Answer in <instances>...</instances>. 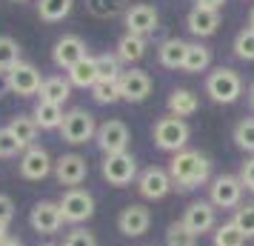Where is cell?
<instances>
[{
    "instance_id": "7402d4cb",
    "label": "cell",
    "mask_w": 254,
    "mask_h": 246,
    "mask_svg": "<svg viewBox=\"0 0 254 246\" xmlns=\"http://www.w3.org/2000/svg\"><path fill=\"white\" fill-rule=\"evenodd\" d=\"M37 94H40V100H46V103L63 106L71 97V83H69V78H63V75H52V78H43Z\"/></svg>"
},
{
    "instance_id": "60d3db41",
    "label": "cell",
    "mask_w": 254,
    "mask_h": 246,
    "mask_svg": "<svg viewBox=\"0 0 254 246\" xmlns=\"http://www.w3.org/2000/svg\"><path fill=\"white\" fill-rule=\"evenodd\" d=\"M14 218V203L9 195H0V221H6V223H12Z\"/></svg>"
},
{
    "instance_id": "ab89813d",
    "label": "cell",
    "mask_w": 254,
    "mask_h": 246,
    "mask_svg": "<svg viewBox=\"0 0 254 246\" xmlns=\"http://www.w3.org/2000/svg\"><path fill=\"white\" fill-rule=\"evenodd\" d=\"M237 177H240V183H243L246 192H254V155L240 166V175H237Z\"/></svg>"
},
{
    "instance_id": "277c9868",
    "label": "cell",
    "mask_w": 254,
    "mask_h": 246,
    "mask_svg": "<svg viewBox=\"0 0 254 246\" xmlns=\"http://www.w3.org/2000/svg\"><path fill=\"white\" fill-rule=\"evenodd\" d=\"M60 138L71 146H80V143H89L94 141V132H97V120L89 109H80L74 106L63 115V123H60Z\"/></svg>"
},
{
    "instance_id": "ac0fdd59",
    "label": "cell",
    "mask_w": 254,
    "mask_h": 246,
    "mask_svg": "<svg viewBox=\"0 0 254 246\" xmlns=\"http://www.w3.org/2000/svg\"><path fill=\"white\" fill-rule=\"evenodd\" d=\"M89 55V49L83 43L80 35H63L55 40V49H52V60H55V66L58 69H66L69 72L77 60H83Z\"/></svg>"
},
{
    "instance_id": "4dcf8cb0",
    "label": "cell",
    "mask_w": 254,
    "mask_h": 246,
    "mask_svg": "<svg viewBox=\"0 0 254 246\" xmlns=\"http://www.w3.org/2000/svg\"><path fill=\"white\" fill-rule=\"evenodd\" d=\"M231 141H234L237 149L254 155V117L237 120V126H234V132H231Z\"/></svg>"
},
{
    "instance_id": "1f68e13d",
    "label": "cell",
    "mask_w": 254,
    "mask_h": 246,
    "mask_svg": "<svg viewBox=\"0 0 254 246\" xmlns=\"http://www.w3.org/2000/svg\"><path fill=\"white\" fill-rule=\"evenodd\" d=\"M20 43L14 40V37H6L0 35V72L6 75V72L12 69V66H17L20 63Z\"/></svg>"
},
{
    "instance_id": "7c38bea8",
    "label": "cell",
    "mask_w": 254,
    "mask_h": 246,
    "mask_svg": "<svg viewBox=\"0 0 254 246\" xmlns=\"http://www.w3.org/2000/svg\"><path fill=\"white\" fill-rule=\"evenodd\" d=\"M63 212H60L58 200H37L32 212H29V226L37 235H58L63 229Z\"/></svg>"
},
{
    "instance_id": "d4e9b609",
    "label": "cell",
    "mask_w": 254,
    "mask_h": 246,
    "mask_svg": "<svg viewBox=\"0 0 254 246\" xmlns=\"http://www.w3.org/2000/svg\"><path fill=\"white\" fill-rule=\"evenodd\" d=\"M211 66V49L206 43H189L186 49V60H183V72L186 75H200V72H206Z\"/></svg>"
},
{
    "instance_id": "e575fe53",
    "label": "cell",
    "mask_w": 254,
    "mask_h": 246,
    "mask_svg": "<svg viewBox=\"0 0 254 246\" xmlns=\"http://www.w3.org/2000/svg\"><path fill=\"white\" fill-rule=\"evenodd\" d=\"M234 55L240 60H254V29H240L237 32V37H234Z\"/></svg>"
},
{
    "instance_id": "ffe728a7",
    "label": "cell",
    "mask_w": 254,
    "mask_h": 246,
    "mask_svg": "<svg viewBox=\"0 0 254 246\" xmlns=\"http://www.w3.org/2000/svg\"><path fill=\"white\" fill-rule=\"evenodd\" d=\"M146 49H149L146 37H140V35H131V32H126V35H123L120 40H117L115 55L120 58V63H126L128 69H131L134 63H140V60L146 58Z\"/></svg>"
},
{
    "instance_id": "52a82bcc",
    "label": "cell",
    "mask_w": 254,
    "mask_h": 246,
    "mask_svg": "<svg viewBox=\"0 0 254 246\" xmlns=\"http://www.w3.org/2000/svg\"><path fill=\"white\" fill-rule=\"evenodd\" d=\"M243 183L237 175H217L208 186V200L214 209H237L243 203Z\"/></svg>"
},
{
    "instance_id": "6da1fadb",
    "label": "cell",
    "mask_w": 254,
    "mask_h": 246,
    "mask_svg": "<svg viewBox=\"0 0 254 246\" xmlns=\"http://www.w3.org/2000/svg\"><path fill=\"white\" fill-rule=\"evenodd\" d=\"M169 175H172L174 189H197L211 177V161H208V155L186 146L183 152L172 155V161H169Z\"/></svg>"
},
{
    "instance_id": "f6af8a7d",
    "label": "cell",
    "mask_w": 254,
    "mask_h": 246,
    "mask_svg": "<svg viewBox=\"0 0 254 246\" xmlns=\"http://www.w3.org/2000/svg\"><path fill=\"white\" fill-rule=\"evenodd\" d=\"M249 103H252V112H254V83H252V89H249Z\"/></svg>"
},
{
    "instance_id": "83f0119b",
    "label": "cell",
    "mask_w": 254,
    "mask_h": 246,
    "mask_svg": "<svg viewBox=\"0 0 254 246\" xmlns=\"http://www.w3.org/2000/svg\"><path fill=\"white\" fill-rule=\"evenodd\" d=\"M74 9V0H37V14L46 23H60Z\"/></svg>"
},
{
    "instance_id": "7a4b0ae2",
    "label": "cell",
    "mask_w": 254,
    "mask_h": 246,
    "mask_svg": "<svg viewBox=\"0 0 254 246\" xmlns=\"http://www.w3.org/2000/svg\"><path fill=\"white\" fill-rule=\"evenodd\" d=\"M206 94L211 103H220V106L237 103L243 94V78L229 66H220L206 78Z\"/></svg>"
},
{
    "instance_id": "603a6c76",
    "label": "cell",
    "mask_w": 254,
    "mask_h": 246,
    "mask_svg": "<svg viewBox=\"0 0 254 246\" xmlns=\"http://www.w3.org/2000/svg\"><path fill=\"white\" fill-rule=\"evenodd\" d=\"M66 78H69V83L77 86V89H92L94 83L100 81V78H97V60H94V55H86L83 60H77V63L66 72Z\"/></svg>"
},
{
    "instance_id": "74e56055",
    "label": "cell",
    "mask_w": 254,
    "mask_h": 246,
    "mask_svg": "<svg viewBox=\"0 0 254 246\" xmlns=\"http://www.w3.org/2000/svg\"><path fill=\"white\" fill-rule=\"evenodd\" d=\"M23 152L26 149L20 146V141L3 126V129H0V158H14V155H23Z\"/></svg>"
},
{
    "instance_id": "d6986e66",
    "label": "cell",
    "mask_w": 254,
    "mask_h": 246,
    "mask_svg": "<svg viewBox=\"0 0 254 246\" xmlns=\"http://www.w3.org/2000/svg\"><path fill=\"white\" fill-rule=\"evenodd\" d=\"M186 29L191 32L194 37H211L217 35L220 29V12H211V9H191V12L186 14Z\"/></svg>"
},
{
    "instance_id": "b9f144b4",
    "label": "cell",
    "mask_w": 254,
    "mask_h": 246,
    "mask_svg": "<svg viewBox=\"0 0 254 246\" xmlns=\"http://www.w3.org/2000/svg\"><path fill=\"white\" fill-rule=\"evenodd\" d=\"M226 3H229V0H194L197 9H211V12H220Z\"/></svg>"
},
{
    "instance_id": "e0dca14e",
    "label": "cell",
    "mask_w": 254,
    "mask_h": 246,
    "mask_svg": "<svg viewBox=\"0 0 254 246\" xmlns=\"http://www.w3.org/2000/svg\"><path fill=\"white\" fill-rule=\"evenodd\" d=\"M180 221L200 238V235L211 232V229L217 226V209L211 206V200H191V203L186 206Z\"/></svg>"
},
{
    "instance_id": "3957f363",
    "label": "cell",
    "mask_w": 254,
    "mask_h": 246,
    "mask_svg": "<svg viewBox=\"0 0 254 246\" xmlns=\"http://www.w3.org/2000/svg\"><path fill=\"white\" fill-rule=\"evenodd\" d=\"M151 138H154V146L160 152H183L189 138H191V129L183 117H174V115H166L154 123L151 129Z\"/></svg>"
},
{
    "instance_id": "c3c4849f",
    "label": "cell",
    "mask_w": 254,
    "mask_h": 246,
    "mask_svg": "<svg viewBox=\"0 0 254 246\" xmlns=\"http://www.w3.org/2000/svg\"><path fill=\"white\" fill-rule=\"evenodd\" d=\"M43 246H55V244H43Z\"/></svg>"
},
{
    "instance_id": "f1b7e54d",
    "label": "cell",
    "mask_w": 254,
    "mask_h": 246,
    "mask_svg": "<svg viewBox=\"0 0 254 246\" xmlns=\"http://www.w3.org/2000/svg\"><path fill=\"white\" fill-rule=\"evenodd\" d=\"M246 241L249 238L237 229L234 221H226V223H220V226H214V238H211L214 246H246Z\"/></svg>"
},
{
    "instance_id": "7bdbcfd3",
    "label": "cell",
    "mask_w": 254,
    "mask_h": 246,
    "mask_svg": "<svg viewBox=\"0 0 254 246\" xmlns=\"http://www.w3.org/2000/svg\"><path fill=\"white\" fill-rule=\"evenodd\" d=\"M0 246H26V244L20 241V238H12V235H9L6 241H0Z\"/></svg>"
},
{
    "instance_id": "836d02e7",
    "label": "cell",
    "mask_w": 254,
    "mask_h": 246,
    "mask_svg": "<svg viewBox=\"0 0 254 246\" xmlns=\"http://www.w3.org/2000/svg\"><path fill=\"white\" fill-rule=\"evenodd\" d=\"M89 92H92L94 103L112 106V103H117V100H120V83H117V81H97Z\"/></svg>"
},
{
    "instance_id": "2e32d148",
    "label": "cell",
    "mask_w": 254,
    "mask_h": 246,
    "mask_svg": "<svg viewBox=\"0 0 254 246\" xmlns=\"http://www.w3.org/2000/svg\"><path fill=\"white\" fill-rule=\"evenodd\" d=\"M117 83H120V100L126 103H143L151 94V78L143 69H123Z\"/></svg>"
},
{
    "instance_id": "d590c367",
    "label": "cell",
    "mask_w": 254,
    "mask_h": 246,
    "mask_svg": "<svg viewBox=\"0 0 254 246\" xmlns=\"http://www.w3.org/2000/svg\"><path fill=\"white\" fill-rule=\"evenodd\" d=\"M231 221L237 223V229H240L246 238H254V200L252 203H240L237 209H234V218Z\"/></svg>"
},
{
    "instance_id": "30bf717a",
    "label": "cell",
    "mask_w": 254,
    "mask_h": 246,
    "mask_svg": "<svg viewBox=\"0 0 254 246\" xmlns=\"http://www.w3.org/2000/svg\"><path fill=\"white\" fill-rule=\"evenodd\" d=\"M123 23H126V32H131V35L149 37L160 29V14L151 3H131L123 12Z\"/></svg>"
},
{
    "instance_id": "7dc6e473",
    "label": "cell",
    "mask_w": 254,
    "mask_h": 246,
    "mask_svg": "<svg viewBox=\"0 0 254 246\" xmlns=\"http://www.w3.org/2000/svg\"><path fill=\"white\" fill-rule=\"evenodd\" d=\"M12 3H26V0H12Z\"/></svg>"
},
{
    "instance_id": "4316f807",
    "label": "cell",
    "mask_w": 254,
    "mask_h": 246,
    "mask_svg": "<svg viewBox=\"0 0 254 246\" xmlns=\"http://www.w3.org/2000/svg\"><path fill=\"white\" fill-rule=\"evenodd\" d=\"M6 129L20 141L23 149H29V146L35 143V138H37V123H35V117H32V115H14L12 120H9V126H6Z\"/></svg>"
},
{
    "instance_id": "f546056e",
    "label": "cell",
    "mask_w": 254,
    "mask_h": 246,
    "mask_svg": "<svg viewBox=\"0 0 254 246\" xmlns=\"http://www.w3.org/2000/svg\"><path fill=\"white\" fill-rule=\"evenodd\" d=\"M94 60H97V78H100V81H120L123 63H120V58H117L115 52L94 55Z\"/></svg>"
},
{
    "instance_id": "484cf974",
    "label": "cell",
    "mask_w": 254,
    "mask_h": 246,
    "mask_svg": "<svg viewBox=\"0 0 254 246\" xmlns=\"http://www.w3.org/2000/svg\"><path fill=\"white\" fill-rule=\"evenodd\" d=\"M197 106H200V100L191 89H174L169 94V115L174 117H191L197 112Z\"/></svg>"
},
{
    "instance_id": "5b68a950",
    "label": "cell",
    "mask_w": 254,
    "mask_h": 246,
    "mask_svg": "<svg viewBox=\"0 0 254 246\" xmlns=\"http://www.w3.org/2000/svg\"><path fill=\"white\" fill-rule=\"evenodd\" d=\"M58 206L63 212V221L71 223V226H80V223H86L94 215V195L83 186L66 189L63 198L58 200Z\"/></svg>"
},
{
    "instance_id": "cb8c5ba5",
    "label": "cell",
    "mask_w": 254,
    "mask_h": 246,
    "mask_svg": "<svg viewBox=\"0 0 254 246\" xmlns=\"http://www.w3.org/2000/svg\"><path fill=\"white\" fill-rule=\"evenodd\" d=\"M63 106L58 103H46V100H37L35 103V112H32V117H35V123H37V129H60V123H63Z\"/></svg>"
},
{
    "instance_id": "44dd1931",
    "label": "cell",
    "mask_w": 254,
    "mask_h": 246,
    "mask_svg": "<svg viewBox=\"0 0 254 246\" xmlns=\"http://www.w3.org/2000/svg\"><path fill=\"white\" fill-rule=\"evenodd\" d=\"M186 49H189V43L186 40H180V37H166L160 46H157V60H160L163 69H183V60H186Z\"/></svg>"
},
{
    "instance_id": "ba28073f",
    "label": "cell",
    "mask_w": 254,
    "mask_h": 246,
    "mask_svg": "<svg viewBox=\"0 0 254 246\" xmlns=\"http://www.w3.org/2000/svg\"><path fill=\"white\" fill-rule=\"evenodd\" d=\"M3 78H6V89L14 92L17 97H32V94H37L40 92V83H43L37 66L35 63H26V60H20L17 66H12Z\"/></svg>"
},
{
    "instance_id": "4fadbf2b",
    "label": "cell",
    "mask_w": 254,
    "mask_h": 246,
    "mask_svg": "<svg viewBox=\"0 0 254 246\" xmlns=\"http://www.w3.org/2000/svg\"><path fill=\"white\" fill-rule=\"evenodd\" d=\"M172 189H174L172 175L163 166H149V169H143L137 175V192H140V198H146V200H163Z\"/></svg>"
},
{
    "instance_id": "bcb514c9",
    "label": "cell",
    "mask_w": 254,
    "mask_h": 246,
    "mask_svg": "<svg viewBox=\"0 0 254 246\" xmlns=\"http://www.w3.org/2000/svg\"><path fill=\"white\" fill-rule=\"evenodd\" d=\"M249 29H254V6H252V12H249Z\"/></svg>"
},
{
    "instance_id": "8d00e7d4",
    "label": "cell",
    "mask_w": 254,
    "mask_h": 246,
    "mask_svg": "<svg viewBox=\"0 0 254 246\" xmlns=\"http://www.w3.org/2000/svg\"><path fill=\"white\" fill-rule=\"evenodd\" d=\"M63 246H97V238H94V232H89V229L74 226L71 232H66Z\"/></svg>"
},
{
    "instance_id": "8992f818",
    "label": "cell",
    "mask_w": 254,
    "mask_h": 246,
    "mask_svg": "<svg viewBox=\"0 0 254 246\" xmlns=\"http://www.w3.org/2000/svg\"><path fill=\"white\" fill-rule=\"evenodd\" d=\"M100 175L109 186L123 189L131 180H137V158L131 152H117V155H106L100 164Z\"/></svg>"
},
{
    "instance_id": "8fae6325",
    "label": "cell",
    "mask_w": 254,
    "mask_h": 246,
    "mask_svg": "<svg viewBox=\"0 0 254 246\" xmlns=\"http://www.w3.org/2000/svg\"><path fill=\"white\" fill-rule=\"evenodd\" d=\"M17 172H20L23 180H43V177H49L55 172V161H52V155H49L43 146L32 143V146L20 155Z\"/></svg>"
},
{
    "instance_id": "9a60e30c",
    "label": "cell",
    "mask_w": 254,
    "mask_h": 246,
    "mask_svg": "<svg viewBox=\"0 0 254 246\" xmlns=\"http://www.w3.org/2000/svg\"><path fill=\"white\" fill-rule=\"evenodd\" d=\"M149 226H151V212L143 203H128L117 215V229L126 238H140V235L149 232Z\"/></svg>"
},
{
    "instance_id": "ee69618b",
    "label": "cell",
    "mask_w": 254,
    "mask_h": 246,
    "mask_svg": "<svg viewBox=\"0 0 254 246\" xmlns=\"http://www.w3.org/2000/svg\"><path fill=\"white\" fill-rule=\"evenodd\" d=\"M6 238H9V223L0 221V241H6Z\"/></svg>"
},
{
    "instance_id": "5bb4252c",
    "label": "cell",
    "mask_w": 254,
    "mask_h": 246,
    "mask_svg": "<svg viewBox=\"0 0 254 246\" xmlns=\"http://www.w3.org/2000/svg\"><path fill=\"white\" fill-rule=\"evenodd\" d=\"M86 175H89V161L83 155L66 152L55 161V177H58L60 186H66V189L80 186L83 180H86Z\"/></svg>"
},
{
    "instance_id": "d6a6232c",
    "label": "cell",
    "mask_w": 254,
    "mask_h": 246,
    "mask_svg": "<svg viewBox=\"0 0 254 246\" xmlns=\"http://www.w3.org/2000/svg\"><path fill=\"white\" fill-rule=\"evenodd\" d=\"M166 246H197V235L183 221H174L166 229Z\"/></svg>"
},
{
    "instance_id": "9c48e42d",
    "label": "cell",
    "mask_w": 254,
    "mask_h": 246,
    "mask_svg": "<svg viewBox=\"0 0 254 246\" xmlns=\"http://www.w3.org/2000/svg\"><path fill=\"white\" fill-rule=\"evenodd\" d=\"M128 141H131V132L123 120H106L97 126L94 132V143L103 155H117V152H128Z\"/></svg>"
},
{
    "instance_id": "f35d334b",
    "label": "cell",
    "mask_w": 254,
    "mask_h": 246,
    "mask_svg": "<svg viewBox=\"0 0 254 246\" xmlns=\"http://www.w3.org/2000/svg\"><path fill=\"white\" fill-rule=\"evenodd\" d=\"M128 0H89V9H92L94 14H115V12H120L123 6H126ZM128 9V6H126Z\"/></svg>"
}]
</instances>
